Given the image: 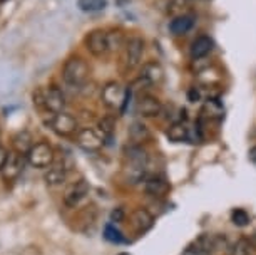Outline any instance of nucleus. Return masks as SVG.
Masks as SVG:
<instances>
[{
    "mask_svg": "<svg viewBox=\"0 0 256 255\" xmlns=\"http://www.w3.org/2000/svg\"><path fill=\"white\" fill-rule=\"evenodd\" d=\"M149 155L139 144H131L124 150V178L128 183L136 185L146 175Z\"/></svg>",
    "mask_w": 256,
    "mask_h": 255,
    "instance_id": "obj_1",
    "label": "nucleus"
},
{
    "mask_svg": "<svg viewBox=\"0 0 256 255\" xmlns=\"http://www.w3.org/2000/svg\"><path fill=\"white\" fill-rule=\"evenodd\" d=\"M89 64L82 57H70L62 67V79L70 88H80L89 78Z\"/></svg>",
    "mask_w": 256,
    "mask_h": 255,
    "instance_id": "obj_2",
    "label": "nucleus"
},
{
    "mask_svg": "<svg viewBox=\"0 0 256 255\" xmlns=\"http://www.w3.org/2000/svg\"><path fill=\"white\" fill-rule=\"evenodd\" d=\"M144 49H146V42L142 37L131 36L128 37V42L124 46V54H122V66L124 71H132L142 62Z\"/></svg>",
    "mask_w": 256,
    "mask_h": 255,
    "instance_id": "obj_3",
    "label": "nucleus"
},
{
    "mask_svg": "<svg viewBox=\"0 0 256 255\" xmlns=\"http://www.w3.org/2000/svg\"><path fill=\"white\" fill-rule=\"evenodd\" d=\"M54 160H56L54 148L46 141L36 143L30 148V151L27 153L28 165L34 166V168H47L54 163Z\"/></svg>",
    "mask_w": 256,
    "mask_h": 255,
    "instance_id": "obj_4",
    "label": "nucleus"
},
{
    "mask_svg": "<svg viewBox=\"0 0 256 255\" xmlns=\"http://www.w3.org/2000/svg\"><path fill=\"white\" fill-rule=\"evenodd\" d=\"M76 143L84 151H99L104 146L106 139L99 129L94 128H82L76 133Z\"/></svg>",
    "mask_w": 256,
    "mask_h": 255,
    "instance_id": "obj_5",
    "label": "nucleus"
},
{
    "mask_svg": "<svg viewBox=\"0 0 256 255\" xmlns=\"http://www.w3.org/2000/svg\"><path fill=\"white\" fill-rule=\"evenodd\" d=\"M52 131L59 136H70V134L77 133V119L69 113H57L52 114V119L49 121Z\"/></svg>",
    "mask_w": 256,
    "mask_h": 255,
    "instance_id": "obj_6",
    "label": "nucleus"
},
{
    "mask_svg": "<svg viewBox=\"0 0 256 255\" xmlns=\"http://www.w3.org/2000/svg\"><path fill=\"white\" fill-rule=\"evenodd\" d=\"M86 47L92 56L102 57L109 52V42H108V32L96 29L86 36Z\"/></svg>",
    "mask_w": 256,
    "mask_h": 255,
    "instance_id": "obj_7",
    "label": "nucleus"
},
{
    "mask_svg": "<svg viewBox=\"0 0 256 255\" xmlns=\"http://www.w3.org/2000/svg\"><path fill=\"white\" fill-rule=\"evenodd\" d=\"M124 96H126V89L120 88L119 83H108L102 88V103L108 106L109 109H116V108H122V103H124Z\"/></svg>",
    "mask_w": 256,
    "mask_h": 255,
    "instance_id": "obj_8",
    "label": "nucleus"
},
{
    "mask_svg": "<svg viewBox=\"0 0 256 255\" xmlns=\"http://www.w3.org/2000/svg\"><path fill=\"white\" fill-rule=\"evenodd\" d=\"M89 190H90V186L84 178L76 181V183H72L64 193V205L69 206V208H76V206L80 203V200H84L86 196L89 195Z\"/></svg>",
    "mask_w": 256,
    "mask_h": 255,
    "instance_id": "obj_9",
    "label": "nucleus"
},
{
    "mask_svg": "<svg viewBox=\"0 0 256 255\" xmlns=\"http://www.w3.org/2000/svg\"><path fill=\"white\" fill-rule=\"evenodd\" d=\"M139 79L148 86H159L164 81V69L158 61H148L141 67Z\"/></svg>",
    "mask_w": 256,
    "mask_h": 255,
    "instance_id": "obj_10",
    "label": "nucleus"
},
{
    "mask_svg": "<svg viewBox=\"0 0 256 255\" xmlns=\"http://www.w3.org/2000/svg\"><path fill=\"white\" fill-rule=\"evenodd\" d=\"M26 160H27V156H24L17 151H12L10 155H8V160L2 170L4 180L14 181L16 178H18V175H20L24 170V165H26Z\"/></svg>",
    "mask_w": 256,
    "mask_h": 255,
    "instance_id": "obj_11",
    "label": "nucleus"
},
{
    "mask_svg": "<svg viewBox=\"0 0 256 255\" xmlns=\"http://www.w3.org/2000/svg\"><path fill=\"white\" fill-rule=\"evenodd\" d=\"M226 245V238L221 235H208L202 233L200 238L194 242V247L200 250L202 255H211L216 250H221Z\"/></svg>",
    "mask_w": 256,
    "mask_h": 255,
    "instance_id": "obj_12",
    "label": "nucleus"
},
{
    "mask_svg": "<svg viewBox=\"0 0 256 255\" xmlns=\"http://www.w3.org/2000/svg\"><path fill=\"white\" fill-rule=\"evenodd\" d=\"M138 113L142 118H156L162 113V103L151 94H144L138 101Z\"/></svg>",
    "mask_w": 256,
    "mask_h": 255,
    "instance_id": "obj_13",
    "label": "nucleus"
},
{
    "mask_svg": "<svg viewBox=\"0 0 256 255\" xmlns=\"http://www.w3.org/2000/svg\"><path fill=\"white\" fill-rule=\"evenodd\" d=\"M46 96V111H49L52 114L62 113L66 108V98L64 93L57 88V86H50L44 91Z\"/></svg>",
    "mask_w": 256,
    "mask_h": 255,
    "instance_id": "obj_14",
    "label": "nucleus"
},
{
    "mask_svg": "<svg viewBox=\"0 0 256 255\" xmlns=\"http://www.w3.org/2000/svg\"><path fill=\"white\" fill-rule=\"evenodd\" d=\"M154 225V216L146 208H138L131 215V227L136 233L142 235Z\"/></svg>",
    "mask_w": 256,
    "mask_h": 255,
    "instance_id": "obj_15",
    "label": "nucleus"
},
{
    "mask_svg": "<svg viewBox=\"0 0 256 255\" xmlns=\"http://www.w3.org/2000/svg\"><path fill=\"white\" fill-rule=\"evenodd\" d=\"M194 26V19L192 16H178V17H172L171 22H169V31H171L172 36H184L188 34Z\"/></svg>",
    "mask_w": 256,
    "mask_h": 255,
    "instance_id": "obj_16",
    "label": "nucleus"
},
{
    "mask_svg": "<svg viewBox=\"0 0 256 255\" xmlns=\"http://www.w3.org/2000/svg\"><path fill=\"white\" fill-rule=\"evenodd\" d=\"M214 47V42H212L211 37L208 36H200L198 39L192 41L191 44V57L192 59H200V57H208L210 52Z\"/></svg>",
    "mask_w": 256,
    "mask_h": 255,
    "instance_id": "obj_17",
    "label": "nucleus"
},
{
    "mask_svg": "<svg viewBox=\"0 0 256 255\" xmlns=\"http://www.w3.org/2000/svg\"><path fill=\"white\" fill-rule=\"evenodd\" d=\"M169 181L164 180L162 176H151L146 180L144 183V190H146L148 195L151 196H164L169 191Z\"/></svg>",
    "mask_w": 256,
    "mask_h": 255,
    "instance_id": "obj_18",
    "label": "nucleus"
},
{
    "mask_svg": "<svg viewBox=\"0 0 256 255\" xmlns=\"http://www.w3.org/2000/svg\"><path fill=\"white\" fill-rule=\"evenodd\" d=\"M201 114L204 118H208V119H220V118H223V114H224L223 103H221L218 98H208L204 103H202Z\"/></svg>",
    "mask_w": 256,
    "mask_h": 255,
    "instance_id": "obj_19",
    "label": "nucleus"
},
{
    "mask_svg": "<svg viewBox=\"0 0 256 255\" xmlns=\"http://www.w3.org/2000/svg\"><path fill=\"white\" fill-rule=\"evenodd\" d=\"M129 139L132 141V144L142 146V143L151 139V131H149V128L142 121H134L129 126Z\"/></svg>",
    "mask_w": 256,
    "mask_h": 255,
    "instance_id": "obj_20",
    "label": "nucleus"
},
{
    "mask_svg": "<svg viewBox=\"0 0 256 255\" xmlns=\"http://www.w3.org/2000/svg\"><path fill=\"white\" fill-rule=\"evenodd\" d=\"M188 131H190V124L186 121H178V123H172L171 126L168 128L166 136L169 138V141H172V143H182V141H188Z\"/></svg>",
    "mask_w": 256,
    "mask_h": 255,
    "instance_id": "obj_21",
    "label": "nucleus"
},
{
    "mask_svg": "<svg viewBox=\"0 0 256 255\" xmlns=\"http://www.w3.org/2000/svg\"><path fill=\"white\" fill-rule=\"evenodd\" d=\"M67 178V168H64L62 165H54L50 166L49 170L46 171L44 175V180L46 183L49 186H57V185H62Z\"/></svg>",
    "mask_w": 256,
    "mask_h": 255,
    "instance_id": "obj_22",
    "label": "nucleus"
},
{
    "mask_svg": "<svg viewBox=\"0 0 256 255\" xmlns=\"http://www.w3.org/2000/svg\"><path fill=\"white\" fill-rule=\"evenodd\" d=\"M12 144H14V151H17V153H20V155L27 156V153L30 151V148L34 146L30 133H27V131L17 133L16 136H14V139H12Z\"/></svg>",
    "mask_w": 256,
    "mask_h": 255,
    "instance_id": "obj_23",
    "label": "nucleus"
},
{
    "mask_svg": "<svg viewBox=\"0 0 256 255\" xmlns=\"http://www.w3.org/2000/svg\"><path fill=\"white\" fill-rule=\"evenodd\" d=\"M108 42H109V52L120 51V49H124L126 42H128V37L120 31H110L108 32Z\"/></svg>",
    "mask_w": 256,
    "mask_h": 255,
    "instance_id": "obj_24",
    "label": "nucleus"
},
{
    "mask_svg": "<svg viewBox=\"0 0 256 255\" xmlns=\"http://www.w3.org/2000/svg\"><path fill=\"white\" fill-rule=\"evenodd\" d=\"M77 7L82 12H100L108 7V0H77Z\"/></svg>",
    "mask_w": 256,
    "mask_h": 255,
    "instance_id": "obj_25",
    "label": "nucleus"
},
{
    "mask_svg": "<svg viewBox=\"0 0 256 255\" xmlns=\"http://www.w3.org/2000/svg\"><path fill=\"white\" fill-rule=\"evenodd\" d=\"M98 129H99V133L104 136L106 141H109V139L112 138L114 131H116V121H114V118H110V116L102 118L99 121V124H98Z\"/></svg>",
    "mask_w": 256,
    "mask_h": 255,
    "instance_id": "obj_26",
    "label": "nucleus"
},
{
    "mask_svg": "<svg viewBox=\"0 0 256 255\" xmlns=\"http://www.w3.org/2000/svg\"><path fill=\"white\" fill-rule=\"evenodd\" d=\"M104 237L106 240H109V242L112 243H120L124 242V235L120 232L119 228H116V223H108L104 227Z\"/></svg>",
    "mask_w": 256,
    "mask_h": 255,
    "instance_id": "obj_27",
    "label": "nucleus"
},
{
    "mask_svg": "<svg viewBox=\"0 0 256 255\" xmlns=\"http://www.w3.org/2000/svg\"><path fill=\"white\" fill-rule=\"evenodd\" d=\"M231 222H233L236 227H246L250 223V215L246 213L243 208H236L231 211Z\"/></svg>",
    "mask_w": 256,
    "mask_h": 255,
    "instance_id": "obj_28",
    "label": "nucleus"
},
{
    "mask_svg": "<svg viewBox=\"0 0 256 255\" xmlns=\"http://www.w3.org/2000/svg\"><path fill=\"white\" fill-rule=\"evenodd\" d=\"M168 12L171 14L172 17L178 16H184L186 9H188V0H171V4L168 6Z\"/></svg>",
    "mask_w": 256,
    "mask_h": 255,
    "instance_id": "obj_29",
    "label": "nucleus"
},
{
    "mask_svg": "<svg viewBox=\"0 0 256 255\" xmlns=\"http://www.w3.org/2000/svg\"><path fill=\"white\" fill-rule=\"evenodd\" d=\"M202 131H201V124L200 123H194V124H190V131H188V143H192V144H200L202 143Z\"/></svg>",
    "mask_w": 256,
    "mask_h": 255,
    "instance_id": "obj_30",
    "label": "nucleus"
},
{
    "mask_svg": "<svg viewBox=\"0 0 256 255\" xmlns=\"http://www.w3.org/2000/svg\"><path fill=\"white\" fill-rule=\"evenodd\" d=\"M251 245L248 240H244V238H241L236 242L234 245V248H233V255H251Z\"/></svg>",
    "mask_w": 256,
    "mask_h": 255,
    "instance_id": "obj_31",
    "label": "nucleus"
},
{
    "mask_svg": "<svg viewBox=\"0 0 256 255\" xmlns=\"http://www.w3.org/2000/svg\"><path fill=\"white\" fill-rule=\"evenodd\" d=\"M211 61H208V57H200V59H192V71L196 72H201V71H204L208 69V67H211Z\"/></svg>",
    "mask_w": 256,
    "mask_h": 255,
    "instance_id": "obj_32",
    "label": "nucleus"
},
{
    "mask_svg": "<svg viewBox=\"0 0 256 255\" xmlns=\"http://www.w3.org/2000/svg\"><path fill=\"white\" fill-rule=\"evenodd\" d=\"M34 106L38 109H46V96H44V91L42 89H37L34 91Z\"/></svg>",
    "mask_w": 256,
    "mask_h": 255,
    "instance_id": "obj_33",
    "label": "nucleus"
},
{
    "mask_svg": "<svg viewBox=\"0 0 256 255\" xmlns=\"http://www.w3.org/2000/svg\"><path fill=\"white\" fill-rule=\"evenodd\" d=\"M124 218H126V211L122 206H118V208L110 211V223H120L124 222Z\"/></svg>",
    "mask_w": 256,
    "mask_h": 255,
    "instance_id": "obj_34",
    "label": "nucleus"
},
{
    "mask_svg": "<svg viewBox=\"0 0 256 255\" xmlns=\"http://www.w3.org/2000/svg\"><path fill=\"white\" fill-rule=\"evenodd\" d=\"M188 101H190V103H200V101H201V91L198 88H190V89H188Z\"/></svg>",
    "mask_w": 256,
    "mask_h": 255,
    "instance_id": "obj_35",
    "label": "nucleus"
},
{
    "mask_svg": "<svg viewBox=\"0 0 256 255\" xmlns=\"http://www.w3.org/2000/svg\"><path fill=\"white\" fill-rule=\"evenodd\" d=\"M8 155H10V153L7 151V148H4L2 144H0V171H2L4 166H6V163L8 160Z\"/></svg>",
    "mask_w": 256,
    "mask_h": 255,
    "instance_id": "obj_36",
    "label": "nucleus"
},
{
    "mask_svg": "<svg viewBox=\"0 0 256 255\" xmlns=\"http://www.w3.org/2000/svg\"><path fill=\"white\" fill-rule=\"evenodd\" d=\"M182 255H202V253H201L200 250H198L196 247H194V245H192V247L186 248V250H184V253H182Z\"/></svg>",
    "mask_w": 256,
    "mask_h": 255,
    "instance_id": "obj_37",
    "label": "nucleus"
},
{
    "mask_svg": "<svg viewBox=\"0 0 256 255\" xmlns=\"http://www.w3.org/2000/svg\"><path fill=\"white\" fill-rule=\"evenodd\" d=\"M248 158H250V161H253V163H256V146H253L250 150V153H248Z\"/></svg>",
    "mask_w": 256,
    "mask_h": 255,
    "instance_id": "obj_38",
    "label": "nucleus"
},
{
    "mask_svg": "<svg viewBox=\"0 0 256 255\" xmlns=\"http://www.w3.org/2000/svg\"><path fill=\"white\" fill-rule=\"evenodd\" d=\"M248 242H250V245H251V247H253V248H256V232H254L253 235H251V238L248 240Z\"/></svg>",
    "mask_w": 256,
    "mask_h": 255,
    "instance_id": "obj_39",
    "label": "nucleus"
},
{
    "mask_svg": "<svg viewBox=\"0 0 256 255\" xmlns=\"http://www.w3.org/2000/svg\"><path fill=\"white\" fill-rule=\"evenodd\" d=\"M118 255H129L128 252H120V253H118Z\"/></svg>",
    "mask_w": 256,
    "mask_h": 255,
    "instance_id": "obj_40",
    "label": "nucleus"
},
{
    "mask_svg": "<svg viewBox=\"0 0 256 255\" xmlns=\"http://www.w3.org/2000/svg\"><path fill=\"white\" fill-rule=\"evenodd\" d=\"M4 2H7V0H0V4H4Z\"/></svg>",
    "mask_w": 256,
    "mask_h": 255,
    "instance_id": "obj_41",
    "label": "nucleus"
},
{
    "mask_svg": "<svg viewBox=\"0 0 256 255\" xmlns=\"http://www.w3.org/2000/svg\"><path fill=\"white\" fill-rule=\"evenodd\" d=\"M0 131H2V128H0Z\"/></svg>",
    "mask_w": 256,
    "mask_h": 255,
    "instance_id": "obj_42",
    "label": "nucleus"
}]
</instances>
